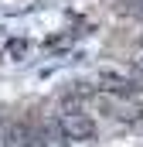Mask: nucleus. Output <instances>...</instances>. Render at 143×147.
<instances>
[{
    "label": "nucleus",
    "instance_id": "obj_1",
    "mask_svg": "<svg viewBox=\"0 0 143 147\" xmlns=\"http://www.w3.org/2000/svg\"><path fill=\"white\" fill-rule=\"evenodd\" d=\"M58 127H61L65 140H75V144L96 137V123H92L89 113H61V116H58Z\"/></svg>",
    "mask_w": 143,
    "mask_h": 147
},
{
    "label": "nucleus",
    "instance_id": "obj_2",
    "mask_svg": "<svg viewBox=\"0 0 143 147\" xmlns=\"http://www.w3.org/2000/svg\"><path fill=\"white\" fill-rule=\"evenodd\" d=\"M99 86L106 89L109 96H123V99H130V96H136V79H130V75H119L112 72V69H102L99 72Z\"/></svg>",
    "mask_w": 143,
    "mask_h": 147
},
{
    "label": "nucleus",
    "instance_id": "obj_3",
    "mask_svg": "<svg viewBox=\"0 0 143 147\" xmlns=\"http://www.w3.org/2000/svg\"><path fill=\"white\" fill-rule=\"evenodd\" d=\"M123 120H126V123H133V120H143V103H133V106H126V110H123Z\"/></svg>",
    "mask_w": 143,
    "mask_h": 147
},
{
    "label": "nucleus",
    "instance_id": "obj_4",
    "mask_svg": "<svg viewBox=\"0 0 143 147\" xmlns=\"http://www.w3.org/2000/svg\"><path fill=\"white\" fill-rule=\"evenodd\" d=\"M24 51H27V41H10V45H7V55H10V58H21Z\"/></svg>",
    "mask_w": 143,
    "mask_h": 147
},
{
    "label": "nucleus",
    "instance_id": "obj_5",
    "mask_svg": "<svg viewBox=\"0 0 143 147\" xmlns=\"http://www.w3.org/2000/svg\"><path fill=\"white\" fill-rule=\"evenodd\" d=\"M130 72H133V79H136V82H143V55L130 62Z\"/></svg>",
    "mask_w": 143,
    "mask_h": 147
},
{
    "label": "nucleus",
    "instance_id": "obj_6",
    "mask_svg": "<svg viewBox=\"0 0 143 147\" xmlns=\"http://www.w3.org/2000/svg\"><path fill=\"white\" fill-rule=\"evenodd\" d=\"M130 10H133V14H140V17H143V0H130Z\"/></svg>",
    "mask_w": 143,
    "mask_h": 147
},
{
    "label": "nucleus",
    "instance_id": "obj_7",
    "mask_svg": "<svg viewBox=\"0 0 143 147\" xmlns=\"http://www.w3.org/2000/svg\"><path fill=\"white\" fill-rule=\"evenodd\" d=\"M140 45H143V34H140Z\"/></svg>",
    "mask_w": 143,
    "mask_h": 147
}]
</instances>
